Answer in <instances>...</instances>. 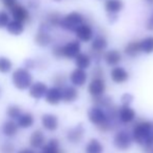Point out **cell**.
<instances>
[{
  "label": "cell",
  "instance_id": "603a6c76",
  "mask_svg": "<svg viewBox=\"0 0 153 153\" xmlns=\"http://www.w3.org/2000/svg\"><path fill=\"white\" fill-rule=\"evenodd\" d=\"M124 52L126 55H128L129 57H135L142 52L141 48V43L137 41H131L128 44L125 46Z\"/></svg>",
  "mask_w": 153,
  "mask_h": 153
},
{
  "label": "cell",
  "instance_id": "ac0fdd59",
  "mask_svg": "<svg viewBox=\"0 0 153 153\" xmlns=\"http://www.w3.org/2000/svg\"><path fill=\"white\" fill-rule=\"evenodd\" d=\"M103 59H104L106 65L111 66V67H116L121 62L122 55L118 50H116V49H111V50H108L104 53Z\"/></svg>",
  "mask_w": 153,
  "mask_h": 153
},
{
  "label": "cell",
  "instance_id": "ffe728a7",
  "mask_svg": "<svg viewBox=\"0 0 153 153\" xmlns=\"http://www.w3.org/2000/svg\"><path fill=\"white\" fill-rule=\"evenodd\" d=\"M124 7L122 0H106L104 3V8L109 15H117Z\"/></svg>",
  "mask_w": 153,
  "mask_h": 153
},
{
  "label": "cell",
  "instance_id": "e575fe53",
  "mask_svg": "<svg viewBox=\"0 0 153 153\" xmlns=\"http://www.w3.org/2000/svg\"><path fill=\"white\" fill-rule=\"evenodd\" d=\"M10 21V15L4 10H0V28H6Z\"/></svg>",
  "mask_w": 153,
  "mask_h": 153
},
{
  "label": "cell",
  "instance_id": "ab89813d",
  "mask_svg": "<svg viewBox=\"0 0 153 153\" xmlns=\"http://www.w3.org/2000/svg\"><path fill=\"white\" fill-rule=\"evenodd\" d=\"M0 2H1L6 8H8V10H10L13 6H15L17 3H18L17 0H0Z\"/></svg>",
  "mask_w": 153,
  "mask_h": 153
},
{
  "label": "cell",
  "instance_id": "bcb514c9",
  "mask_svg": "<svg viewBox=\"0 0 153 153\" xmlns=\"http://www.w3.org/2000/svg\"><path fill=\"white\" fill-rule=\"evenodd\" d=\"M1 93H2V89H1V87H0V96H1Z\"/></svg>",
  "mask_w": 153,
  "mask_h": 153
},
{
  "label": "cell",
  "instance_id": "d590c367",
  "mask_svg": "<svg viewBox=\"0 0 153 153\" xmlns=\"http://www.w3.org/2000/svg\"><path fill=\"white\" fill-rule=\"evenodd\" d=\"M0 153H15V146L10 142L0 145Z\"/></svg>",
  "mask_w": 153,
  "mask_h": 153
},
{
  "label": "cell",
  "instance_id": "2e32d148",
  "mask_svg": "<svg viewBox=\"0 0 153 153\" xmlns=\"http://www.w3.org/2000/svg\"><path fill=\"white\" fill-rule=\"evenodd\" d=\"M47 91H48V88H47L46 83L42 82V81H38V82H34L30 85V88H29V95L32 98L39 100V99L45 97Z\"/></svg>",
  "mask_w": 153,
  "mask_h": 153
},
{
  "label": "cell",
  "instance_id": "484cf974",
  "mask_svg": "<svg viewBox=\"0 0 153 153\" xmlns=\"http://www.w3.org/2000/svg\"><path fill=\"white\" fill-rule=\"evenodd\" d=\"M74 59H75V65H76L77 68L83 69V70H87L88 68H90L92 62V59L89 54H85V53H81V52Z\"/></svg>",
  "mask_w": 153,
  "mask_h": 153
},
{
  "label": "cell",
  "instance_id": "9a60e30c",
  "mask_svg": "<svg viewBox=\"0 0 153 153\" xmlns=\"http://www.w3.org/2000/svg\"><path fill=\"white\" fill-rule=\"evenodd\" d=\"M46 101L51 105H56L62 100V91L61 88L52 87L48 89L46 95H45Z\"/></svg>",
  "mask_w": 153,
  "mask_h": 153
},
{
  "label": "cell",
  "instance_id": "277c9868",
  "mask_svg": "<svg viewBox=\"0 0 153 153\" xmlns=\"http://www.w3.org/2000/svg\"><path fill=\"white\" fill-rule=\"evenodd\" d=\"M83 21H85V18L80 13L71 12L65 17H62L61 27L62 29H66L69 31H75L82 23H85Z\"/></svg>",
  "mask_w": 153,
  "mask_h": 153
},
{
  "label": "cell",
  "instance_id": "7dc6e473",
  "mask_svg": "<svg viewBox=\"0 0 153 153\" xmlns=\"http://www.w3.org/2000/svg\"><path fill=\"white\" fill-rule=\"evenodd\" d=\"M55 1H56V2H59V1H62V0H55Z\"/></svg>",
  "mask_w": 153,
  "mask_h": 153
},
{
  "label": "cell",
  "instance_id": "7402d4cb",
  "mask_svg": "<svg viewBox=\"0 0 153 153\" xmlns=\"http://www.w3.org/2000/svg\"><path fill=\"white\" fill-rule=\"evenodd\" d=\"M45 143V135L41 130H36L29 137V145L32 148H42Z\"/></svg>",
  "mask_w": 153,
  "mask_h": 153
},
{
  "label": "cell",
  "instance_id": "7bdbcfd3",
  "mask_svg": "<svg viewBox=\"0 0 153 153\" xmlns=\"http://www.w3.org/2000/svg\"><path fill=\"white\" fill-rule=\"evenodd\" d=\"M18 153H36L32 149H29V148H25V149H21Z\"/></svg>",
  "mask_w": 153,
  "mask_h": 153
},
{
  "label": "cell",
  "instance_id": "7a4b0ae2",
  "mask_svg": "<svg viewBox=\"0 0 153 153\" xmlns=\"http://www.w3.org/2000/svg\"><path fill=\"white\" fill-rule=\"evenodd\" d=\"M88 118H89L90 122L98 126L101 129V131H107L111 127V123L108 121L107 114L100 106L94 105L91 107L88 111Z\"/></svg>",
  "mask_w": 153,
  "mask_h": 153
},
{
  "label": "cell",
  "instance_id": "4fadbf2b",
  "mask_svg": "<svg viewBox=\"0 0 153 153\" xmlns=\"http://www.w3.org/2000/svg\"><path fill=\"white\" fill-rule=\"evenodd\" d=\"M111 78L115 83L121 85V83H124L128 80L129 73L127 72V70H125L123 67L116 66L115 68H113L111 71Z\"/></svg>",
  "mask_w": 153,
  "mask_h": 153
},
{
  "label": "cell",
  "instance_id": "74e56055",
  "mask_svg": "<svg viewBox=\"0 0 153 153\" xmlns=\"http://www.w3.org/2000/svg\"><path fill=\"white\" fill-rule=\"evenodd\" d=\"M133 101V96L131 94H123L122 97H121V103L122 105H130Z\"/></svg>",
  "mask_w": 153,
  "mask_h": 153
},
{
  "label": "cell",
  "instance_id": "3957f363",
  "mask_svg": "<svg viewBox=\"0 0 153 153\" xmlns=\"http://www.w3.org/2000/svg\"><path fill=\"white\" fill-rule=\"evenodd\" d=\"M13 85L20 91H24L30 88L32 85V75L27 69L18 68L12 75Z\"/></svg>",
  "mask_w": 153,
  "mask_h": 153
},
{
  "label": "cell",
  "instance_id": "4316f807",
  "mask_svg": "<svg viewBox=\"0 0 153 153\" xmlns=\"http://www.w3.org/2000/svg\"><path fill=\"white\" fill-rule=\"evenodd\" d=\"M41 153H62L59 148V142L56 139H52L42 147Z\"/></svg>",
  "mask_w": 153,
  "mask_h": 153
},
{
  "label": "cell",
  "instance_id": "30bf717a",
  "mask_svg": "<svg viewBox=\"0 0 153 153\" xmlns=\"http://www.w3.org/2000/svg\"><path fill=\"white\" fill-rule=\"evenodd\" d=\"M88 79V74L85 70L80 68H76L71 72L70 74V81L75 87H82Z\"/></svg>",
  "mask_w": 153,
  "mask_h": 153
},
{
  "label": "cell",
  "instance_id": "52a82bcc",
  "mask_svg": "<svg viewBox=\"0 0 153 153\" xmlns=\"http://www.w3.org/2000/svg\"><path fill=\"white\" fill-rule=\"evenodd\" d=\"M81 51V46L79 41H70L66 45L62 46V57H66V59H75L77 55L80 53Z\"/></svg>",
  "mask_w": 153,
  "mask_h": 153
},
{
  "label": "cell",
  "instance_id": "1f68e13d",
  "mask_svg": "<svg viewBox=\"0 0 153 153\" xmlns=\"http://www.w3.org/2000/svg\"><path fill=\"white\" fill-rule=\"evenodd\" d=\"M94 103H95V105L102 107V108H105V107L108 108V107H111V105H114L113 104V99L109 98V97L104 96V95L94 98Z\"/></svg>",
  "mask_w": 153,
  "mask_h": 153
},
{
  "label": "cell",
  "instance_id": "cb8c5ba5",
  "mask_svg": "<svg viewBox=\"0 0 153 153\" xmlns=\"http://www.w3.org/2000/svg\"><path fill=\"white\" fill-rule=\"evenodd\" d=\"M18 126L19 125L15 121L8 120V121L4 122L3 125H2V133L7 137H15L18 132Z\"/></svg>",
  "mask_w": 153,
  "mask_h": 153
},
{
  "label": "cell",
  "instance_id": "7c38bea8",
  "mask_svg": "<svg viewBox=\"0 0 153 153\" xmlns=\"http://www.w3.org/2000/svg\"><path fill=\"white\" fill-rule=\"evenodd\" d=\"M107 47V41L104 36H96V38L93 40L92 44H91V50L92 53L94 54V56L96 59H99L100 57V54L103 52V51L106 49Z\"/></svg>",
  "mask_w": 153,
  "mask_h": 153
},
{
  "label": "cell",
  "instance_id": "5b68a950",
  "mask_svg": "<svg viewBox=\"0 0 153 153\" xmlns=\"http://www.w3.org/2000/svg\"><path fill=\"white\" fill-rule=\"evenodd\" d=\"M132 141V135L129 134L127 131L121 130L116 133L115 139H114V145L119 150H127L131 146Z\"/></svg>",
  "mask_w": 153,
  "mask_h": 153
},
{
  "label": "cell",
  "instance_id": "8fae6325",
  "mask_svg": "<svg viewBox=\"0 0 153 153\" xmlns=\"http://www.w3.org/2000/svg\"><path fill=\"white\" fill-rule=\"evenodd\" d=\"M10 14H12L13 19L15 20L21 21V22L25 23L26 21L29 20V12L24 5L17 3L15 6L10 8Z\"/></svg>",
  "mask_w": 153,
  "mask_h": 153
},
{
  "label": "cell",
  "instance_id": "d6986e66",
  "mask_svg": "<svg viewBox=\"0 0 153 153\" xmlns=\"http://www.w3.org/2000/svg\"><path fill=\"white\" fill-rule=\"evenodd\" d=\"M34 42L40 47H47L52 42V38H51V36L49 34V32H47L42 27L40 30L36 32V36H34Z\"/></svg>",
  "mask_w": 153,
  "mask_h": 153
},
{
  "label": "cell",
  "instance_id": "60d3db41",
  "mask_svg": "<svg viewBox=\"0 0 153 153\" xmlns=\"http://www.w3.org/2000/svg\"><path fill=\"white\" fill-rule=\"evenodd\" d=\"M52 54L54 57L56 59H62V46H55L52 49Z\"/></svg>",
  "mask_w": 153,
  "mask_h": 153
},
{
  "label": "cell",
  "instance_id": "d4e9b609",
  "mask_svg": "<svg viewBox=\"0 0 153 153\" xmlns=\"http://www.w3.org/2000/svg\"><path fill=\"white\" fill-rule=\"evenodd\" d=\"M6 30L12 36H20L24 31V23L18 20H12L6 26Z\"/></svg>",
  "mask_w": 153,
  "mask_h": 153
},
{
  "label": "cell",
  "instance_id": "6da1fadb",
  "mask_svg": "<svg viewBox=\"0 0 153 153\" xmlns=\"http://www.w3.org/2000/svg\"><path fill=\"white\" fill-rule=\"evenodd\" d=\"M132 139L144 148L153 147V122L142 121L135 124L132 130Z\"/></svg>",
  "mask_w": 153,
  "mask_h": 153
},
{
  "label": "cell",
  "instance_id": "8992f818",
  "mask_svg": "<svg viewBox=\"0 0 153 153\" xmlns=\"http://www.w3.org/2000/svg\"><path fill=\"white\" fill-rule=\"evenodd\" d=\"M105 90H106L105 81L104 79L100 78V77L93 78L91 82L89 83V87H88V91H89L93 98H96V97H100L102 95H104Z\"/></svg>",
  "mask_w": 153,
  "mask_h": 153
},
{
  "label": "cell",
  "instance_id": "9c48e42d",
  "mask_svg": "<svg viewBox=\"0 0 153 153\" xmlns=\"http://www.w3.org/2000/svg\"><path fill=\"white\" fill-rule=\"evenodd\" d=\"M85 135V127L81 123L77 124L67 132V140L72 144H78Z\"/></svg>",
  "mask_w": 153,
  "mask_h": 153
},
{
  "label": "cell",
  "instance_id": "b9f144b4",
  "mask_svg": "<svg viewBox=\"0 0 153 153\" xmlns=\"http://www.w3.org/2000/svg\"><path fill=\"white\" fill-rule=\"evenodd\" d=\"M146 28L150 31H153V12L151 13V15L148 18L147 22H146Z\"/></svg>",
  "mask_w": 153,
  "mask_h": 153
},
{
  "label": "cell",
  "instance_id": "44dd1931",
  "mask_svg": "<svg viewBox=\"0 0 153 153\" xmlns=\"http://www.w3.org/2000/svg\"><path fill=\"white\" fill-rule=\"evenodd\" d=\"M62 101H65L66 103H71L74 102L77 98H78V91L74 87H65L62 88Z\"/></svg>",
  "mask_w": 153,
  "mask_h": 153
},
{
  "label": "cell",
  "instance_id": "d6a6232c",
  "mask_svg": "<svg viewBox=\"0 0 153 153\" xmlns=\"http://www.w3.org/2000/svg\"><path fill=\"white\" fill-rule=\"evenodd\" d=\"M13 68V62L8 57L6 56H0V73L6 74L10 72Z\"/></svg>",
  "mask_w": 153,
  "mask_h": 153
},
{
  "label": "cell",
  "instance_id": "4dcf8cb0",
  "mask_svg": "<svg viewBox=\"0 0 153 153\" xmlns=\"http://www.w3.org/2000/svg\"><path fill=\"white\" fill-rule=\"evenodd\" d=\"M62 19V17L59 13H57V12L49 13L48 16H47V24L50 25L51 27L61 26Z\"/></svg>",
  "mask_w": 153,
  "mask_h": 153
},
{
  "label": "cell",
  "instance_id": "f546056e",
  "mask_svg": "<svg viewBox=\"0 0 153 153\" xmlns=\"http://www.w3.org/2000/svg\"><path fill=\"white\" fill-rule=\"evenodd\" d=\"M140 43H141L142 52L146 53V54L153 53V36L143 39L142 41H140Z\"/></svg>",
  "mask_w": 153,
  "mask_h": 153
},
{
  "label": "cell",
  "instance_id": "5bb4252c",
  "mask_svg": "<svg viewBox=\"0 0 153 153\" xmlns=\"http://www.w3.org/2000/svg\"><path fill=\"white\" fill-rule=\"evenodd\" d=\"M76 36L81 42H90L94 36V31L93 28L87 23H82L78 28L75 30Z\"/></svg>",
  "mask_w": 153,
  "mask_h": 153
},
{
  "label": "cell",
  "instance_id": "f6af8a7d",
  "mask_svg": "<svg viewBox=\"0 0 153 153\" xmlns=\"http://www.w3.org/2000/svg\"><path fill=\"white\" fill-rule=\"evenodd\" d=\"M148 1V3H150V4H153V0H147Z\"/></svg>",
  "mask_w": 153,
  "mask_h": 153
},
{
  "label": "cell",
  "instance_id": "ee69618b",
  "mask_svg": "<svg viewBox=\"0 0 153 153\" xmlns=\"http://www.w3.org/2000/svg\"><path fill=\"white\" fill-rule=\"evenodd\" d=\"M146 152H147V153H153V147H151V148H148V149H146Z\"/></svg>",
  "mask_w": 153,
  "mask_h": 153
},
{
  "label": "cell",
  "instance_id": "f1b7e54d",
  "mask_svg": "<svg viewBox=\"0 0 153 153\" xmlns=\"http://www.w3.org/2000/svg\"><path fill=\"white\" fill-rule=\"evenodd\" d=\"M34 118L31 114H22L18 119V125L21 128H29L33 125Z\"/></svg>",
  "mask_w": 153,
  "mask_h": 153
},
{
  "label": "cell",
  "instance_id": "83f0119b",
  "mask_svg": "<svg viewBox=\"0 0 153 153\" xmlns=\"http://www.w3.org/2000/svg\"><path fill=\"white\" fill-rule=\"evenodd\" d=\"M85 153H103V145L97 139H92L85 146Z\"/></svg>",
  "mask_w": 153,
  "mask_h": 153
},
{
  "label": "cell",
  "instance_id": "836d02e7",
  "mask_svg": "<svg viewBox=\"0 0 153 153\" xmlns=\"http://www.w3.org/2000/svg\"><path fill=\"white\" fill-rule=\"evenodd\" d=\"M6 114H7V116L12 120L19 119L20 116L22 115L20 107L17 106V105H10V106L7 107V109H6Z\"/></svg>",
  "mask_w": 153,
  "mask_h": 153
},
{
  "label": "cell",
  "instance_id": "f35d334b",
  "mask_svg": "<svg viewBox=\"0 0 153 153\" xmlns=\"http://www.w3.org/2000/svg\"><path fill=\"white\" fill-rule=\"evenodd\" d=\"M92 75H93V78H96V77H100V78H103V76H104L103 69L101 68V67H96V68H94V70H93Z\"/></svg>",
  "mask_w": 153,
  "mask_h": 153
},
{
  "label": "cell",
  "instance_id": "ba28073f",
  "mask_svg": "<svg viewBox=\"0 0 153 153\" xmlns=\"http://www.w3.org/2000/svg\"><path fill=\"white\" fill-rule=\"evenodd\" d=\"M135 116H137L135 111L131 108L129 105H122L118 109V118L123 124H129V123L133 122V120L135 119Z\"/></svg>",
  "mask_w": 153,
  "mask_h": 153
},
{
  "label": "cell",
  "instance_id": "e0dca14e",
  "mask_svg": "<svg viewBox=\"0 0 153 153\" xmlns=\"http://www.w3.org/2000/svg\"><path fill=\"white\" fill-rule=\"evenodd\" d=\"M42 124L45 129L49 131H54L59 127V118L52 114H45L42 117Z\"/></svg>",
  "mask_w": 153,
  "mask_h": 153
},
{
  "label": "cell",
  "instance_id": "8d00e7d4",
  "mask_svg": "<svg viewBox=\"0 0 153 153\" xmlns=\"http://www.w3.org/2000/svg\"><path fill=\"white\" fill-rule=\"evenodd\" d=\"M65 82H66V77L64 76L62 74H56L53 78V83H54V87L61 88L62 89L65 85Z\"/></svg>",
  "mask_w": 153,
  "mask_h": 153
}]
</instances>
